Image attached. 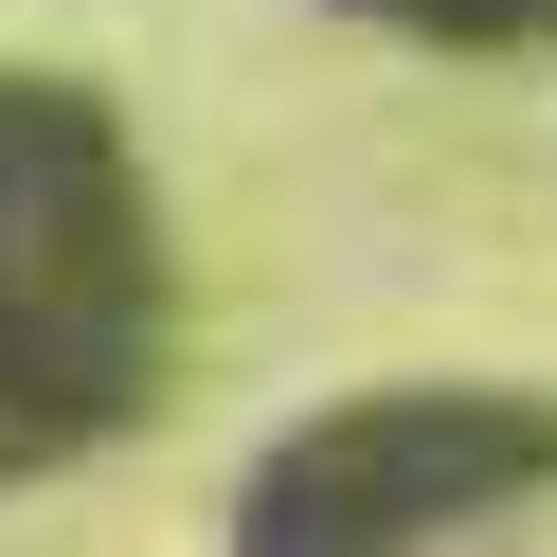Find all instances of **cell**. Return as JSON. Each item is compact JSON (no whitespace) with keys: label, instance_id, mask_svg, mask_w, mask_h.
<instances>
[{"label":"cell","instance_id":"6da1fadb","mask_svg":"<svg viewBox=\"0 0 557 557\" xmlns=\"http://www.w3.org/2000/svg\"><path fill=\"white\" fill-rule=\"evenodd\" d=\"M162 396V234L126 126L0 73V449H90Z\"/></svg>","mask_w":557,"mask_h":557},{"label":"cell","instance_id":"7a4b0ae2","mask_svg":"<svg viewBox=\"0 0 557 557\" xmlns=\"http://www.w3.org/2000/svg\"><path fill=\"white\" fill-rule=\"evenodd\" d=\"M557 485V396L521 377H377L252 449L234 540H468Z\"/></svg>","mask_w":557,"mask_h":557},{"label":"cell","instance_id":"3957f363","mask_svg":"<svg viewBox=\"0 0 557 557\" xmlns=\"http://www.w3.org/2000/svg\"><path fill=\"white\" fill-rule=\"evenodd\" d=\"M342 18H396V37H449V54H485V37H540L557 0H342Z\"/></svg>","mask_w":557,"mask_h":557}]
</instances>
